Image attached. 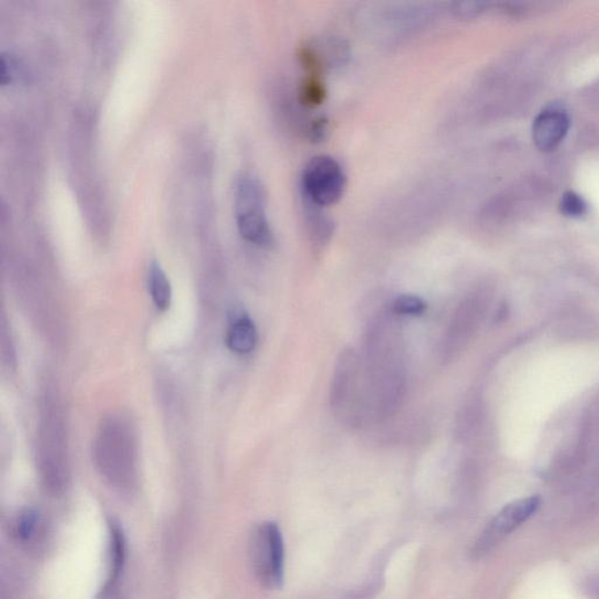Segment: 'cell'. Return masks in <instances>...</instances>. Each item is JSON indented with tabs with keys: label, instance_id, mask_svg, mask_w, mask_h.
<instances>
[{
	"label": "cell",
	"instance_id": "obj_1",
	"mask_svg": "<svg viewBox=\"0 0 599 599\" xmlns=\"http://www.w3.org/2000/svg\"><path fill=\"white\" fill-rule=\"evenodd\" d=\"M100 472L120 490H131L137 474V439L134 426L126 417L111 415L100 426L94 445Z\"/></svg>",
	"mask_w": 599,
	"mask_h": 599
},
{
	"label": "cell",
	"instance_id": "obj_2",
	"mask_svg": "<svg viewBox=\"0 0 599 599\" xmlns=\"http://www.w3.org/2000/svg\"><path fill=\"white\" fill-rule=\"evenodd\" d=\"M362 362L352 348L341 352L331 388V405L335 417L349 426H359L368 409ZM370 394V391H369Z\"/></svg>",
	"mask_w": 599,
	"mask_h": 599
},
{
	"label": "cell",
	"instance_id": "obj_3",
	"mask_svg": "<svg viewBox=\"0 0 599 599\" xmlns=\"http://www.w3.org/2000/svg\"><path fill=\"white\" fill-rule=\"evenodd\" d=\"M68 436L58 403L46 401L40 426V471L51 492H64L68 484Z\"/></svg>",
	"mask_w": 599,
	"mask_h": 599
},
{
	"label": "cell",
	"instance_id": "obj_4",
	"mask_svg": "<svg viewBox=\"0 0 599 599\" xmlns=\"http://www.w3.org/2000/svg\"><path fill=\"white\" fill-rule=\"evenodd\" d=\"M236 225L243 239L256 247L273 243V231L266 214V191L257 178H240L236 191Z\"/></svg>",
	"mask_w": 599,
	"mask_h": 599
},
{
	"label": "cell",
	"instance_id": "obj_5",
	"mask_svg": "<svg viewBox=\"0 0 599 599\" xmlns=\"http://www.w3.org/2000/svg\"><path fill=\"white\" fill-rule=\"evenodd\" d=\"M249 546L257 580L265 588L280 589L284 584L285 549L278 524L269 521L259 524L253 531Z\"/></svg>",
	"mask_w": 599,
	"mask_h": 599
},
{
	"label": "cell",
	"instance_id": "obj_6",
	"mask_svg": "<svg viewBox=\"0 0 599 599\" xmlns=\"http://www.w3.org/2000/svg\"><path fill=\"white\" fill-rule=\"evenodd\" d=\"M301 189L306 204L322 209L342 199L347 189V176L335 158L315 156L303 169Z\"/></svg>",
	"mask_w": 599,
	"mask_h": 599
},
{
	"label": "cell",
	"instance_id": "obj_7",
	"mask_svg": "<svg viewBox=\"0 0 599 599\" xmlns=\"http://www.w3.org/2000/svg\"><path fill=\"white\" fill-rule=\"evenodd\" d=\"M540 505L541 499L535 495V497L520 499V500L503 507L482 532L476 548H474V554H486L499 542H501L506 536L511 534L528 519H531L539 510Z\"/></svg>",
	"mask_w": 599,
	"mask_h": 599
},
{
	"label": "cell",
	"instance_id": "obj_8",
	"mask_svg": "<svg viewBox=\"0 0 599 599\" xmlns=\"http://www.w3.org/2000/svg\"><path fill=\"white\" fill-rule=\"evenodd\" d=\"M570 120L567 112L557 106L541 111L532 124V140L541 152L556 149L568 134Z\"/></svg>",
	"mask_w": 599,
	"mask_h": 599
},
{
	"label": "cell",
	"instance_id": "obj_9",
	"mask_svg": "<svg viewBox=\"0 0 599 599\" xmlns=\"http://www.w3.org/2000/svg\"><path fill=\"white\" fill-rule=\"evenodd\" d=\"M110 578H108L100 599H115L116 585H118L124 563H126L127 544L123 531L115 522L110 524Z\"/></svg>",
	"mask_w": 599,
	"mask_h": 599
},
{
	"label": "cell",
	"instance_id": "obj_10",
	"mask_svg": "<svg viewBox=\"0 0 599 599\" xmlns=\"http://www.w3.org/2000/svg\"><path fill=\"white\" fill-rule=\"evenodd\" d=\"M257 331L252 320L241 316L232 323L226 336V344L231 352L238 355H247L256 349Z\"/></svg>",
	"mask_w": 599,
	"mask_h": 599
},
{
	"label": "cell",
	"instance_id": "obj_11",
	"mask_svg": "<svg viewBox=\"0 0 599 599\" xmlns=\"http://www.w3.org/2000/svg\"><path fill=\"white\" fill-rule=\"evenodd\" d=\"M149 293L157 310L164 311L172 305L173 289L168 277L158 262L153 261L149 268Z\"/></svg>",
	"mask_w": 599,
	"mask_h": 599
},
{
	"label": "cell",
	"instance_id": "obj_12",
	"mask_svg": "<svg viewBox=\"0 0 599 599\" xmlns=\"http://www.w3.org/2000/svg\"><path fill=\"white\" fill-rule=\"evenodd\" d=\"M306 206H308L307 228L310 239L318 245L327 244L334 233V225L322 214L320 207L310 205V204H306Z\"/></svg>",
	"mask_w": 599,
	"mask_h": 599
},
{
	"label": "cell",
	"instance_id": "obj_13",
	"mask_svg": "<svg viewBox=\"0 0 599 599\" xmlns=\"http://www.w3.org/2000/svg\"><path fill=\"white\" fill-rule=\"evenodd\" d=\"M327 97V89L321 77L307 75L300 83L299 102L306 108L321 106Z\"/></svg>",
	"mask_w": 599,
	"mask_h": 599
},
{
	"label": "cell",
	"instance_id": "obj_14",
	"mask_svg": "<svg viewBox=\"0 0 599 599\" xmlns=\"http://www.w3.org/2000/svg\"><path fill=\"white\" fill-rule=\"evenodd\" d=\"M40 524V515L36 510L27 509L20 511L14 524V534L20 542H30L36 538Z\"/></svg>",
	"mask_w": 599,
	"mask_h": 599
},
{
	"label": "cell",
	"instance_id": "obj_15",
	"mask_svg": "<svg viewBox=\"0 0 599 599\" xmlns=\"http://www.w3.org/2000/svg\"><path fill=\"white\" fill-rule=\"evenodd\" d=\"M426 303L417 295L403 294L394 300L391 310L398 316H419L426 313Z\"/></svg>",
	"mask_w": 599,
	"mask_h": 599
},
{
	"label": "cell",
	"instance_id": "obj_16",
	"mask_svg": "<svg viewBox=\"0 0 599 599\" xmlns=\"http://www.w3.org/2000/svg\"><path fill=\"white\" fill-rule=\"evenodd\" d=\"M560 209L565 217L580 218L585 215L586 203L580 194L573 193V191H567L562 195Z\"/></svg>",
	"mask_w": 599,
	"mask_h": 599
},
{
	"label": "cell",
	"instance_id": "obj_17",
	"mask_svg": "<svg viewBox=\"0 0 599 599\" xmlns=\"http://www.w3.org/2000/svg\"><path fill=\"white\" fill-rule=\"evenodd\" d=\"M487 6L489 5L486 3H453L451 12L457 16H460V18H474V16H480L482 12H485Z\"/></svg>",
	"mask_w": 599,
	"mask_h": 599
}]
</instances>
